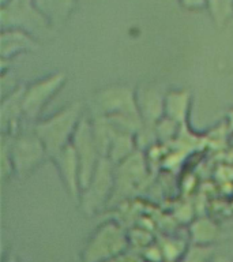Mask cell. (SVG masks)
Wrapping results in <instances>:
<instances>
[{
  "label": "cell",
  "mask_w": 233,
  "mask_h": 262,
  "mask_svg": "<svg viewBox=\"0 0 233 262\" xmlns=\"http://www.w3.org/2000/svg\"><path fill=\"white\" fill-rule=\"evenodd\" d=\"M85 115L83 104L81 101H75L48 118L38 119L33 124L36 134L48 151L49 159L71 143L74 134Z\"/></svg>",
  "instance_id": "cell-1"
},
{
  "label": "cell",
  "mask_w": 233,
  "mask_h": 262,
  "mask_svg": "<svg viewBox=\"0 0 233 262\" xmlns=\"http://www.w3.org/2000/svg\"><path fill=\"white\" fill-rule=\"evenodd\" d=\"M25 83L2 97L0 105V127L2 134L15 135L26 124L24 112Z\"/></svg>",
  "instance_id": "cell-10"
},
{
  "label": "cell",
  "mask_w": 233,
  "mask_h": 262,
  "mask_svg": "<svg viewBox=\"0 0 233 262\" xmlns=\"http://www.w3.org/2000/svg\"><path fill=\"white\" fill-rule=\"evenodd\" d=\"M65 81L67 75L61 71H56L25 85L24 112L28 124H34L41 119L44 108L60 92Z\"/></svg>",
  "instance_id": "cell-6"
},
{
  "label": "cell",
  "mask_w": 233,
  "mask_h": 262,
  "mask_svg": "<svg viewBox=\"0 0 233 262\" xmlns=\"http://www.w3.org/2000/svg\"><path fill=\"white\" fill-rule=\"evenodd\" d=\"M38 48L36 37L20 29H2L0 36V55L2 60L12 61L22 53L32 52Z\"/></svg>",
  "instance_id": "cell-12"
},
{
  "label": "cell",
  "mask_w": 233,
  "mask_h": 262,
  "mask_svg": "<svg viewBox=\"0 0 233 262\" xmlns=\"http://www.w3.org/2000/svg\"><path fill=\"white\" fill-rule=\"evenodd\" d=\"M218 235H220V228L208 217H198L190 225V237L194 245L212 246Z\"/></svg>",
  "instance_id": "cell-15"
},
{
  "label": "cell",
  "mask_w": 233,
  "mask_h": 262,
  "mask_svg": "<svg viewBox=\"0 0 233 262\" xmlns=\"http://www.w3.org/2000/svg\"><path fill=\"white\" fill-rule=\"evenodd\" d=\"M41 14L55 26L63 25L73 12L75 0H34Z\"/></svg>",
  "instance_id": "cell-13"
},
{
  "label": "cell",
  "mask_w": 233,
  "mask_h": 262,
  "mask_svg": "<svg viewBox=\"0 0 233 262\" xmlns=\"http://www.w3.org/2000/svg\"><path fill=\"white\" fill-rule=\"evenodd\" d=\"M128 237L114 221H106L97 228L82 251V262H106L127 253Z\"/></svg>",
  "instance_id": "cell-4"
},
{
  "label": "cell",
  "mask_w": 233,
  "mask_h": 262,
  "mask_svg": "<svg viewBox=\"0 0 233 262\" xmlns=\"http://www.w3.org/2000/svg\"><path fill=\"white\" fill-rule=\"evenodd\" d=\"M91 106L93 115L132 116L141 119L136 102V90L127 85H110L100 89L94 94Z\"/></svg>",
  "instance_id": "cell-7"
},
{
  "label": "cell",
  "mask_w": 233,
  "mask_h": 262,
  "mask_svg": "<svg viewBox=\"0 0 233 262\" xmlns=\"http://www.w3.org/2000/svg\"><path fill=\"white\" fill-rule=\"evenodd\" d=\"M51 160L55 164L59 178L67 192L74 200H79L82 191L81 167H79V161L71 143L64 149H61L60 151L51 156Z\"/></svg>",
  "instance_id": "cell-9"
},
{
  "label": "cell",
  "mask_w": 233,
  "mask_h": 262,
  "mask_svg": "<svg viewBox=\"0 0 233 262\" xmlns=\"http://www.w3.org/2000/svg\"><path fill=\"white\" fill-rule=\"evenodd\" d=\"M71 146L74 147L78 161H79L81 186L82 190H83L90 182V179H91L100 160L102 159L100 149H98L97 141H96V137H94L91 118H87V115H85L82 118L81 123H79L75 134H74L73 141H71Z\"/></svg>",
  "instance_id": "cell-8"
},
{
  "label": "cell",
  "mask_w": 233,
  "mask_h": 262,
  "mask_svg": "<svg viewBox=\"0 0 233 262\" xmlns=\"http://www.w3.org/2000/svg\"><path fill=\"white\" fill-rule=\"evenodd\" d=\"M207 10L218 26L226 24L233 12V0H207Z\"/></svg>",
  "instance_id": "cell-16"
},
{
  "label": "cell",
  "mask_w": 233,
  "mask_h": 262,
  "mask_svg": "<svg viewBox=\"0 0 233 262\" xmlns=\"http://www.w3.org/2000/svg\"><path fill=\"white\" fill-rule=\"evenodd\" d=\"M6 262H20V261L15 257V255H11V254H10L7 259H6Z\"/></svg>",
  "instance_id": "cell-23"
},
{
  "label": "cell",
  "mask_w": 233,
  "mask_h": 262,
  "mask_svg": "<svg viewBox=\"0 0 233 262\" xmlns=\"http://www.w3.org/2000/svg\"><path fill=\"white\" fill-rule=\"evenodd\" d=\"M136 102L143 127L155 128L165 116V94L153 85L141 86L136 89Z\"/></svg>",
  "instance_id": "cell-11"
},
{
  "label": "cell",
  "mask_w": 233,
  "mask_h": 262,
  "mask_svg": "<svg viewBox=\"0 0 233 262\" xmlns=\"http://www.w3.org/2000/svg\"><path fill=\"white\" fill-rule=\"evenodd\" d=\"M190 108V93L185 90H172L165 94V116L179 124L184 123Z\"/></svg>",
  "instance_id": "cell-14"
},
{
  "label": "cell",
  "mask_w": 233,
  "mask_h": 262,
  "mask_svg": "<svg viewBox=\"0 0 233 262\" xmlns=\"http://www.w3.org/2000/svg\"><path fill=\"white\" fill-rule=\"evenodd\" d=\"M214 257V247L213 246L194 245L188 246L177 262H210Z\"/></svg>",
  "instance_id": "cell-17"
},
{
  "label": "cell",
  "mask_w": 233,
  "mask_h": 262,
  "mask_svg": "<svg viewBox=\"0 0 233 262\" xmlns=\"http://www.w3.org/2000/svg\"><path fill=\"white\" fill-rule=\"evenodd\" d=\"M116 188V164L102 157L91 179L81 192L79 202L86 214H93L113 195Z\"/></svg>",
  "instance_id": "cell-5"
},
{
  "label": "cell",
  "mask_w": 233,
  "mask_h": 262,
  "mask_svg": "<svg viewBox=\"0 0 233 262\" xmlns=\"http://www.w3.org/2000/svg\"><path fill=\"white\" fill-rule=\"evenodd\" d=\"M158 246L162 251V257L165 262H177L187 250V246L183 241L165 237L162 242H159Z\"/></svg>",
  "instance_id": "cell-18"
},
{
  "label": "cell",
  "mask_w": 233,
  "mask_h": 262,
  "mask_svg": "<svg viewBox=\"0 0 233 262\" xmlns=\"http://www.w3.org/2000/svg\"><path fill=\"white\" fill-rule=\"evenodd\" d=\"M180 4L190 11H199L207 8V0H180Z\"/></svg>",
  "instance_id": "cell-20"
},
{
  "label": "cell",
  "mask_w": 233,
  "mask_h": 262,
  "mask_svg": "<svg viewBox=\"0 0 233 262\" xmlns=\"http://www.w3.org/2000/svg\"><path fill=\"white\" fill-rule=\"evenodd\" d=\"M2 29H20L38 40L48 36L53 26L41 14L34 0H8L2 4Z\"/></svg>",
  "instance_id": "cell-3"
},
{
  "label": "cell",
  "mask_w": 233,
  "mask_h": 262,
  "mask_svg": "<svg viewBox=\"0 0 233 262\" xmlns=\"http://www.w3.org/2000/svg\"><path fill=\"white\" fill-rule=\"evenodd\" d=\"M8 147L14 173L19 179L32 175L45 160L49 159L48 151L36 134L33 124L25 126L15 135H8Z\"/></svg>",
  "instance_id": "cell-2"
},
{
  "label": "cell",
  "mask_w": 233,
  "mask_h": 262,
  "mask_svg": "<svg viewBox=\"0 0 233 262\" xmlns=\"http://www.w3.org/2000/svg\"><path fill=\"white\" fill-rule=\"evenodd\" d=\"M106 262H143L142 258L136 257L134 254H128V253H124L122 255H119V257L113 258V259H110V261H106Z\"/></svg>",
  "instance_id": "cell-21"
},
{
  "label": "cell",
  "mask_w": 233,
  "mask_h": 262,
  "mask_svg": "<svg viewBox=\"0 0 233 262\" xmlns=\"http://www.w3.org/2000/svg\"><path fill=\"white\" fill-rule=\"evenodd\" d=\"M14 173L12 160L10 156V147H8V135L2 134V180L10 179Z\"/></svg>",
  "instance_id": "cell-19"
},
{
  "label": "cell",
  "mask_w": 233,
  "mask_h": 262,
  "mask_svg": "<svg viewBox=\"0 0 233 262\" xmlns=\"http://www.w3.org/2000/svg\"><path fill=\"white\" fill-rule=\"evenodd\" d=\"M210 262H233V261L230 259V258L226 257V255H214Z\"/></svg>",
  "instance_id": "cell-22"
}]
</instances>
